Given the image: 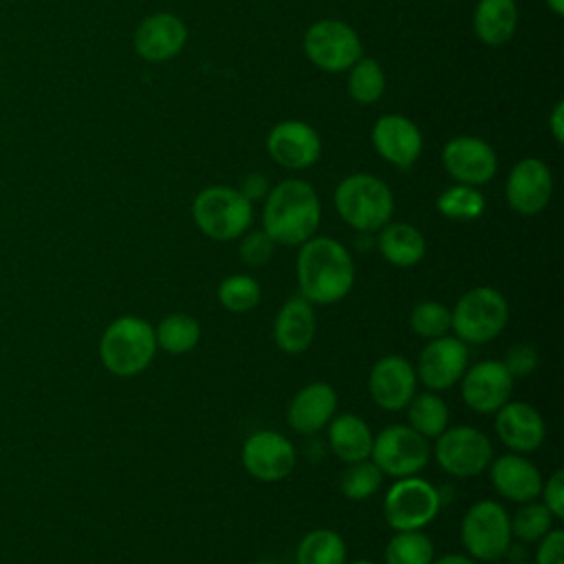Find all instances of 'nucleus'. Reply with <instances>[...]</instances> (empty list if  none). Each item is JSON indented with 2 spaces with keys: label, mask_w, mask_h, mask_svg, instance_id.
Masks as SVG:
<instances>
[{
  "label": "nucleus",
  "mask_w": 564,
  "mask_h": 564,
  "mask_svg": "<svg viewBox=\"0 0 564 564\" xmlns=\"http://www.w3.org/2000/svg\"><path fill=\"white\" fill-rule=\"evenodd\" d=\"M295 273L300 295L313 306L341 302L355 284L352 256L330 236H313L300 245Z\"/></svg>",
  "instance_id": "1"
},
{
  "label": "nucleus",
  "mask_w": 564,
  "mask_h": 564,
  "mask_svg": "<svg viewBox=\"0 0 564 564\" xmlns=\"http://www.w3.org/2000/svg\"><path fill=\"white\" fill-rule=\"evenodd\" d=\"M322 205L311 183L286 178L269 189L262 209V229L275 245L300 247L315 236Z\"/></svg>",
  "instance_id": "2"
},
{
  "label": "nucleus",
  "mask_w": 564,
  "mask_h": 564,
  "mask_svg": "<svg viewBox=\"0 0 564 564\" xmlns=\"http://www.w3.org/2000/svg\"><path fill=\"white\" fill-rule=\"evenodd\" d=\"M156 350L154 326L139 315L117 317L99 341V359L104 368L117 377L143 372L154 361Z\"/></svg>",
  "instance_id": "3"
},
{
  "label": "nucleus",
  "mask_w": 564,
  "mask_h": 564,
  "mask_svg": "<svg viewBox=\"0 0 564 564\" xmlns=\"http://www.w3.org/2000/svg\"><path fill=\"white\" fill-rule=\"evenodd\" d=\"M335 207L346 225L370 234L390 223L394 196L390 187L372 174H350L335 189Z\"/></svg>",
  "instance_id": "4"
},
{
  "label": "nucleus",
  "mask_w": 564,
  "mask_h": 564,
  "mask_svg": "<svg viewBox=\"0 0 564 564\" xmlns=\"http://www.w3.org/2000/svg\"><path fill=\"white\" fill-rule=\"evenodd\" d=\"M449 313V330H454V337L467 346H482L505 330L509 322V302L494 286H474L456 300Z\"/></svg>",
  "instance_id": "5"
},
{
  "label": "nucleus",
  "mask_w": 564,
  "mask_h": 564,
  "mask_svg": "<svg viewBox=\"0 0 564 564\" xmlns=\"http://www.w3.org/2000/svg\"><path fill=\"white\" fill-rule=\"evenodd\" d=\"M192 218L207 238L227 242L247 234L253 220V205L236 187L212 185L196 194Z\"/></svg>",
  "instance_id": "6"
},
{
  "label": "nucleus",
  "mask_w": 564,
  "mask_h": 564,
  "mask_svg": "<svg viewBox=\"0 0 564 564\" xmlns=\"http://www.w3.org/2000/svg\"><path fill=\"white\" fill-rule=\"evenodd\" d=\"M505 505L496 500L474 502L460 520V542L478 562H498L511 546V522Z\"/></svg>",
  "instance_id": "7"
},
{
  "label": "nucleus",
  "mask_w": 564,
  "mask_h": 564,
  "mask_svg": "<svg viewBox=\"0 0 564 564\" xmlns=\"http://www.w3.org/2000/svg\"><path fill=\"white\" fill-rule=\"evenodd\" d=\"M441 491L421 476L397 478L383 496V518L394 531H423L441 511Z\"/></svg>",
  "instance_id": "8"
},
{
  "label": "nucleus",
  "mask_w": 564,
  "mask_h": 564,
  "mask_svg": "<svg viewBox=\"0 0 564 564\" xmlns=\"http://www.w3.org/2000/svg\"><path fill=\"white\" fill-rule=\"evenodd\" d=\"M430 456L432 447L427 438L414 432L408 423L386 425L372 436L370 460L383 471V476H416L430 463Z\"/></svg>",
  "instance_id": "9"
},
{
  "label": "nucleus",
  "mask_w": 564,
  "mask_h": 564,
  "mask_svg": "<svg viewBox=\"0 0 564 564\" xmlns=\"http://www.w3.org/2000/svg\"><path fill=\"white\" fill-rule=\"evenodd\" d=\"M432 452L438 467L454 478H474L482 474L494 458L489 436L474 425L445 427L436 436Z\"/></svg>",
  "instance_id": "10"
},
{
  "label": "nucleus",
  "mask_w": 564,
  "mask_h": 564,
  "mask_svg": "<svg viewBox=\"0 0 564 564\" xmlns=\"http://www.w3.org/2000/svg\"><path fill=\"white\" fill-rule=\"evenodd\" d=\"M306 57L326 73L348 70L361 57V40L341 20H317L304 33Z\"/></svg>",
  "instance_id": "11"
},
{
  "label": "nucleus",
  "mask_w": 564,
  "mask_h": 564,
  "mask_svg": "<svg viewBox=\"0 0 564 564\" xmlns=\"http://www.w3.org/2000/svg\"><path fill=\"white\" fill-rule=\"evenodd\" d=\"M240 463L260 482H278L291 476L297 463L295 445L275 430H258L242 443Z\"/></svg>",
  "instance_id": "12"
},
{
  "label": "nucleus",
  "mask_w": 564,
  "mask_h": 564,
  "mask_svg": "<svg viewBox=\"0 0 564 564\" xmlns=\"http://www.w3.org/2000/svg\"><path fill=\"white\" fill-rule=\"evenodd\" d=\"M469 366V348L454 335L427 339L419 352L414 372L427 390L441 392L456 386Z\"/></svg>",
  "instance_id": "13"
},
{
  "label": "nucleus",
  "mask_w": 564,
  "mask_h": 564,
  "mask_svg": "<svg viewBox=\"0 0 564 564\" xmlns=\"http://www.w3.org/2000/svg\"><path fill=\"white\" fill-rule=\"evenodd\" d=\"M516 379L500 359H485L467 370L460 377V397L465 405L478 414H494L502 408L513 392Z\"/></svg>",
  "instance_id": "14"
},
{
  "label": "nucleus",
  "mask_w": 564,
  "mask_h": 564,
  "mask_svg": "<svg viewBox=\"0 0 564 564\" xmlns=\"http://www.w3.org/2000/svg\"><path fill=\"white\" fill-rule=\"evenodd\" d=\"M553 194V176L544 161L520 159L505 183V198L513 212L520 216L540 214Z\"/></svg>",
  "instance_id": "15"
},
{
  "label": "nucleus",
  "mask_w": 564,
  "mask_h": 564,
  "mask_svg": "<svg viewBox=\"0 0 564 564\" xmlns=\"http://www.w3.org/2000/svg\"><path fill=\"white\" fill-rule=\"evenodd\" d=\"M414 366L403 355H386L377 359L368 375V392L372 401L388 412L405 410L416 394Z\"/></svg>",
  "instance_id": "16"
},
{
  "label": "nucleus",
  "mask_w": 564,
  "mask_h": 564,
  "mask_svg": "<svg viewBox=\"0 0 564 564\" xmlns=\"http://www.w3.org/2000/svg\"><path fill=\"white\" fill-rule=\"evenodd\" d=\"M443 165L456 183L478 187L496 174L498 159L487 141L465 134L454 137L445 143Z\"/></svg>",
  "instance_id": "17"
},
{
  "label": "nucleus",
  "mask_w": 564,
  "mask_h": 564,
  "mask_svg": "<svg viewBox=\"0 0 564 564\" xmlns=\"http://www.w3.org/2000/svg\"><path fill=\"white\" fill-rule=\"evenodd\" d=\"M494 427L500 443L518 454H531L540 449L546 436V423L542 414L527 401L509 399L494 412Z\"/></svg>",
  "instance_id": "18"
},
{
  "label": "nucleus",
  "mask_w": 564,
  "mask_h": 564,
  "mask_svg": "<svg viewBox=\"0 0 564 564\" xmlns=\"http://www.w3.org/2000/svg\"><path fill=\"white\" fill-rule=\"evenodd\" d=\"M271 159L286 170L311 167L322 154L319 134L304 121L286 119L271 128L267 137Z\"/></svg>",
  "instance_id": "19"
},
{
  "label": "nucleus",
  "mask_w": 564,
  "mask_h": 564,
  "mask_svg": "<svg viewBox=\"0 0 564 564\" xmlns=\"http://www.w3.org/2000/svg\"><path fill=\"white\" fill-rule=\"evenodd\" d=\"M372 145L377 154L399 170L416 163L423 150V137L414 121L403 115H383L372 126Z\"/></svg>",
  "instance_id": "20"
},
{
  "label": "nucleus",
  "mask_w": 564,
  "mask_h": 564,
  "mask_svg": "<svg viewBox=\"0 0 564 564\" xmlns=\"http://www.w3.org/2000/svg\"><path fill=\"white\" fill-rule=\"evenodd\" d=\"M337 414V390L326 381L302 386L286 405V423L297 434H315Z\"/></svg>",
  "instance_id": "21"
},
{
  "label": "nucleus",
  "mask_w": 564,
  "mask_h": 564,
  "mask_svg": "<svg viewBox=\"0 0 564 564\" xmlns=\"http://www.w3.org/2000/svg\"><path fill=\"white\" fill-rule=\"evenodd\" d=\"M489 478L494 489L509 502H529L540 496L542 474L524 454L507 452L489 463Z\"/></svg>",
  "instance_id": "22"
},
{
  "label": "nucleus",
  "mask_w": 564,
  "mask_h": 564,
  "mask_svg": "<svg viewBox=\"0 0 564 564\" xmlns=\"http://www.w3.org/2000/svg\"><path fill=\"white\" fill-rule=\"evenodd\" d=\"M187 29L174 13H152L134 31V51L148 62H165L185 46Z\"/></svg>",
  "instance_id": "23"
},
{
  "label": "nucleus",
  "mask_w": 564,
  "mask_h": 564,
  "mask_svg": "<svg viewBox=\"0 0 564 564\" xmlns=\"http://www.w3.org/2000/svg\"><path fill=\"white\" fill-rule=\"evenodd\" d=\"M317 335L315 308L302 295L286 300L273 319V341L286 355H300L311 348Z\"/></svg>",
  "instance_id": "24"
},
{
  "label": "nucleus",
  "mask_w": 564,
  "mask_h": 564,
  "mask_svg": "<svg viewBox=\"0 0 564 564\" xmlns=\"http://www.w3.org/2000/svg\"><path fill=\"white\" fill-rule=\"evenodd\" d=\"M328 447L341 463H357L370 458L372 449V430L359 414L344 412L335 414L326 425Z\"/></svg>",
  "instance_id": "25"
},
{
  "label": "nucleus",
  "mask_w": 564,
  "mask_h": 564,
  "mask_svg": "<svg viewBox=\"0 0 564 564\" xmlns=\"http://www.w3.org/2000/svg\"><path fill=\"white\" fill-rule=\"evenodd\" d=\"M377 249L386 262L399 269L414 267L425 256V238L410 223H386L377 236Z\"/></svg>",
  "instance_id": "26"
},
{
  "label": "nucleus",
  "mask_w": 564,
  "mask_h": 564,
  "mask_svg": "<svg viewBox=\"0 0 564 564\" xmlns=\"http://www.w3.org/2000/svg\"><path fill=\"white\" fill-rule=\"evenodd\" d=\"M518 24L516 0H478L474 11L476 37L485 44L498 46L511 40Z\"/></svg>",
  "instance_id": "27"
},
{
  "label": "nucleus",
  "mask_w": 564,
  "mask_h": 564,
  "mask_svg": "<svg viewBox=\"0 0 564 564\" xmlns=\"http://www.w3.org/2000/svg\"><path fill=\"white\" fill-rule=\"evenodd\" d=\"M346 542L333 529H311L295 549V564H346Z\"/></svg>",
  "instance_id": "28"
},
{
  "label": "nucleus",
  "mask_w": 564,
  "mask_h": 564,
  "mask_svg": "<svg viewBox=\"0 0 564 564\" xmlns=\"http://www.w3.org/2000/svg\"><path fill=\"white\" fill-rule=\"evenodd\" d=\"M156 348L170 355H187L200 341V324L187 313H170L154 326Z\"/></svg>",
  "instance_id": "29"
},
{
  "label": "nucleus",
  "mask_w": 564,
  "mask_h": 564,
  "mask_svg": "<svg viewBox=\"0 0 564 564\" xmlns=\"http://www.w3.org/2000/svg\"><path fill=\"white\" fill-rule=\"evenodd\" d=\"M408 425L425 438H436L449 425L447 403L432 390L419 392L405 405Z\"/></svg>",
  "instance_id": "30"
},
{
  "label": "nucleus",
  "mask_w": 564,
  "mask_h": 564,
  "mask_svg": "<svg viewBox=\"0 0 564 564\" xmlns=\"http://www.w3.org/2000/svg\"><path fill=\"white\" fill-rule=\"evenodd\" d=\"M436 209L441 216L449 220H458V223L476 220L485 212V196L474 185L456 183L438 194Z\"/></svg>",
  "instance_id": "31"
},
{
  "label": "nucleus",
  "mask_w": 564,
  "mask_h": 564,
  "mask_svg": "<svg viewBox=\"0 0 564 564\" xmlns=\"http://www.w3.org/2000/svg\"><path fill=\"white\" fill-rule=\"evenodd\" d=\"M434 544L423 531H397L383 551L386 564H432Z\"/></svg>",
  "instance_id": "32"
},
{
  "label": "nucleus",
  "mask_w": 564,
  "mask_h": 564,
  "mask_svg": "<svg viewBox=\"0 0 564 564\" xmlns=\"http://www.w3.org/2000/svg\"><path fill=\"white\" fill-rule=\"evenodd\" d=\"M381 485H383V471L370 458L348 463L339 476V491L344 498L352 502L368 500L381 489Z\"/></svg>",
  "instance_id": "33"
},
{
  "label": "nucleus",
  "mask_w": 564,
  "mask_h": 564,
  "mask_svg": "<svg viewBox=\"0 0 564 564\" xmlns=\"http://www.w3.org/2000/svg\"><path fill=\"white\" fill-rule=\"evenodd\" d=\"M262 300L260 282L247 273L227 275L218 284V302L229 313H249Z\"/></svg>",
  "instance_id": "34"
},
{
  "label": "nucleus",
  "mask_w": 564,
  "mask_h": 564,
  "mask_svg": "<svg viewBox=\"0 0 564 564\" xmlns=\"http://www.w3.org/2000/svg\"><path fill=\"white\" fill-rule=\"evenodd\" d=\"M386 90V75L379 62L359 57L348 73V95L357 104H375Z\"/></svg>",
  "instance_id": "35"
},
{
  "label": "nucleus",
  "mask_w": 564,
  "mask_h": 564,
  "mask_svg": "<svg viewBox=\"0 0 564 564\" xmlns=\"http://www.w3.org/2000/svg\"><path fill=\"white\" fill-rule=\"evenodd\" d=\"M553 520L555 518L542 502H535V500L522 502L516 509V513L509 518L511 535L524 544H535L544 533L553 529Z\"/></svg>",
  "instance_id": "36"
},
{
  "label": "nucleus",
  "mask_w": 564,
  "mask_h": 564,
  "mask_svg": "<svg viewBox=\"0 0 564 564\" xmlns=\"http://www.w3.org/2000/svg\"><path fill=\"white\" fill-rule=\"evenodd\" d=\"M452 313L443 302L423 300L410 311V328L423 339H436L449 333Z\"/></svg>",
  "instance_id": "37"
},
{
  "label": "nucleus",
  "mask_w": 564,
  "mask_h": 564,
  "mask_svg": "<svg viewBox=\"0 0 564 564\" xmlns=\"http://www.w3.org/2000/svg\"><path fill=\"white\" fill-rule=\"evenodd\" d=\"M275 247L278 245L269 238V234L264 229H258V231H249V234L240 236L238 253L247 267H262L273 258Z\"/></svg>",
  "instance_id": "38"
},
{
  "label": "nucleus",
  "mask_w": 564,
  "mask_h": 564,
  "mask_svg": "<svg viewBox=\"0 0 564 564\" xmlns=\"http://www.w3.org/2000/svg\"><path fill=\"white\" fill-rule=\"evenodd\" d=\"M500 361L507 366V370L511 372L513 379H522V377H529L538 368L540 355H538L535 346H531V344H516L505 352V359H500Z\"/></svg>",
  "instance_id": "39"
},
{
  "label": "nucleus",
  "mask_w": 564,
  "mask_h": 564,
  "mask_svg": "<svg viewBox=\"0 0 564 564\" xmlns=\"http://www.w3.org/2000/svg\"><path fill=\"white\" fill-rule=\"evenodd\" d=\"M542 505L551 511L555 520L564 518V471L555 469L546 480H542Z\"/></svg>",
  "instance_id": "40"
},
{
  "label": "nucleus",
  "mask_w": 564,
  "mask_h": 564,
  "mask_svg": "<svg viewBox=\"0 0 564 564\" xmlns=\"http://www.w3.org/2000/svg\"><path fill=\"white\" fill-rule=\"evenodd\" d=\"M535 564H564V531L551 529L538 542Z\"/></svg>",
  "instance_id": "41"
},
{
  "label": "nucleus",
  "mask_w": 564,
  "mask_h": 564,
  "mask_svg": "<svg viewBox=\"0 0 564 564\" xmlns=\"http://www.w3.org/2000/svg\"><path fill=\"white\" fill-rule=\"evenodd\" d=\"M240 192L249 198V200H258V198H264L269 194V187H267V178L260 176V174H249L240 187Z\"/></svg>",
  "instance_id": "42"
},
{
  "label": "nucleus",
  "mask_w": 564,
  "mask_h": 564,
  "mask_svg": "<svg viewBox=\"0 0 564 564\" xmlns=\"http://www.w3.org/2000/svg\"><path fill=\"white\" fill-rule=\"evenodd\" d=\"M549 128H551V134L557 143H562L564 139V104L557 101L551 117H549Z\"/></svg>",
  "instance_id": "43"
},
{
  "label": "nucleus",
  "mask_w": 564,
  "mask_h": 564,
  "mask_svg": "<svg viewBox=\"0 0 564 564\" xmlns=\"http://www.w3.org/2000/svg\"><path fill=\"white\" fill-rule=\"evenodd\" d=\"M432 564H478V560L467 553H445L441 557H434Z\"/></svg>",
  "instance_id": "44"
},
{
  "label": "nucleus",
  "mask_w": 564,
  "mask_h": 564,
  "mask_svg": "<svg viewBox=\"0 0 564 564\" xmlns=\"http://www.w3.org/2000/svg\"><path fill=\"white\" fill-rule=\"evenodd\" d=\"M546 7L555 13V15H562L564 13V0H544Z\"/></svg>",
  "instance_id": "45"
},
{
  "label": "nucleus",
  "mask_w": 564,
  "mask_h": 564,
  "mask_svg": "<svg viewBox=\"0 0 564 564\" xmlns=\"http://www.w3.org/2000/svg\"><path fill=\"white\" fill-rule=\"evenodd\" d=\"M346 564H375L370 560H355V562H346Z\"/></svg>",
  "instance_id": "46"
}]
</instances>
